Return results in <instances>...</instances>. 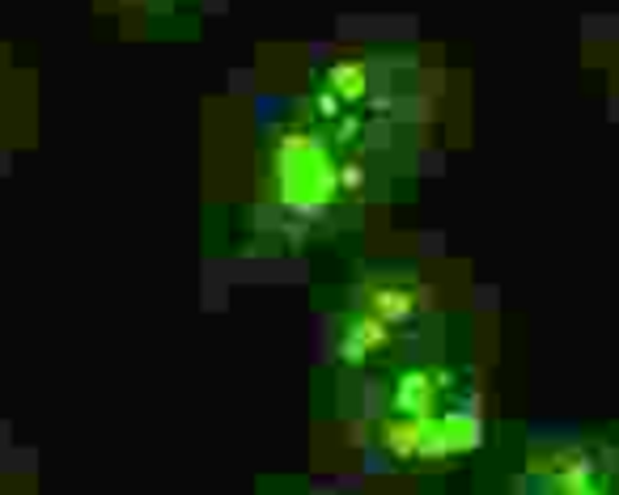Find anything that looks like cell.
<instances>
[{"mask_svg":"<svg viewBox=\"0 0 619 495\" xmlns=\"http://www.w3.org/2000/svg\"><path fill=\"white\" fill-rule=\"evenodd\" d=\"M331 86L340 89V93H349V98H356V93L365 89L361 68H356V64H349V68H344V64H340V68H331Z\"/></svg>","mask_w":619,"mask_h":495,"instance_id":"52a82bcc","label":"cell"},{"mask_svg":"<svg viewBox=\"0 0 619 495\" xmlns=\"http://www.w3.org/2000/svg\"><path fill=\"white\" fill-rule=\"evenodd\" d=\"M479 445V428L472 415H450V419H424V445L420 453L442 458V453H467Z\"/></svg>","mask_w":619,"mask_h":495,"instance_id":"7a4b0ae2","label":"cell"},{"mask_svg":"<svg viewBox=\"0 0 619 495\" xmlns=\"http://www.w3.org/2000/svg\"><path fill=\"white\" fill-rule=\"evenodd\" d=\"M374 305H378V318L383 322H399L404 314H408V305H412V301H408L404 292H378V296H374Z\"/></svg>","mask_w":619,"mask_h":495,"instance_id":"8992f818","label":"cell"},{"mask_svg":"<svg viewBox=\"0 0 619 495\" xmlns=\"http://www.w3.org/2000/svg\"><path fill=\"white\" fill-rule=\"evenodd\" d=\"M276 166H280V195H285V204L319 207L331 200L335 175H331V161H327L319 140L289 136L280 145V153H276Z\"/></svg>","mask_w":619,"mask_h":495,"instance_id":"6da1fadb","label":"cell"},{"mask_svg":"<svg viewBox=\"0 0 619 495\" xmlns=\"http://www.w3.org/2000/svg\"><path fill=\"white\" fill-rule=\"evenodd\" d=\"M429 403H433V378L412 373V378L399 381V410H408L412 419H424V415H429Z\"/></svg>","mask_w":619,"mask_h":495,"instance_id":"3957f363","label":"cell"},{"mask_svg":"<svg viewBox=\"0 0 619 495\" xmlns=\"http://www.w3.org/2000/svg\"><path fill=\"white\" fill-rule=\"evenodd\" d=\"M386 440H390V449H395L399 458L420 453V445H424V419H404V424H390V428H386Z\"/></svg>","mask_w":619,"mask_h":495,"instance_id":"277c9868","label":"cell"},{"mask_svg":"<svg viewBox=\"0 0 619 495\" xmlns=\"http://www.w3.org/2000/svg\"><path fill=\"white\" fill-rule=\"evenodd\" d=\"M386 339V330L378 326V318H365V322H356V330H353V339H349V360H361L369 348H378Z\"/></svg>","mask_w":619,"mask_h":495,"instance_id":"5b68a950","label":"cell"}]
</instances>
